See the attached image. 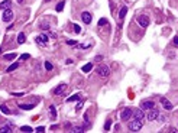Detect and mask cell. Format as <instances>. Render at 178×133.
Returning <instances> with one entry per match:
<instances>
[{
	"label": "cell",
	"instance_id": "8d00e7d4",
	"mask_svg": "<svg viewBox=\"0 0 178 133\" xmlns=\"http://www.w3.org/2000/svg\"><path fill=\"white\" fill-rule=\"evenodd\" d=\"M13 96H17V97H20V96H23V93H12Z\"/></svg>",
	"mask_w": 178,
	"mask_h": 133
},
{
	"label": "cell",
	"instance_id": "ac0fdd59",
	"mask_svg": "<svg viewBox=\"0 0 178 133\" xmlns=\"http://www.w3.org/2000/svg\"><path fill=\"white\" fill-rule=\"evenodd\" d=\"M126 13H127V7L125 6V7H122V9H120V12H119V19H125Z\"/></svg>",
	"mask_w": 178,
	"mask_h": 133
},
{
	"label": "cell",
	"instance_id": "60d3db41",
	"mask_svg": "<svg viewBox=\"0 0 178 133\" xmlns=\"http://www.w3.org/2000/svg\"><path fill=\"white\" fill-rule=\"evenodd\" d=\"M17 1H19V3H22V1H23V0H17Z\"/></svg>",
	"mask_w": 178,
	"mask_h": 133
},
{
	"label": "cell",
	"instance_id": "7c38bea8",
	"mask_svg": "<svg viewBox=\"0 0 178 133\" xmlns=\"http://www.w3.org/2000/svg\"><path fill=\"white\" fill-rule=\"evenodd\" d=\"M65 88H67V85H65V84H59L58 87L54 90V94H55V96H59V94H62V93H64Z\"/></svg>",
	"mask_w": 178,
	"mask_h": 133
},
{
	"label": "cell",
	"instance_id": "484cf974",
	"mask_svg": "<svg viewBox=\"0 0 178 133\" xmlns=\"http://www.w3.org/2000/svg\"><path fill=\"white\" fill-rule=\"evenodd\" d=\"M0 108H1V113H4V114H10V110H9V108L6 107L4 104H1V106H0Z\"/></svg>",
	"mask_w": 178,
	"mask_h": 133
},
{
	"label": "cell",
	"instance_id": "836d02e7",
	"mask_svg": "<svg viewBox=\"0 0 178 133\" xmlns=\"http://www.w3.org/2000/svg\"><path fill=\"white\" fill-rule=\"evenodd\" d=\"M67 43H68V45H75V43H77V41H71V39H68V41H67Z\"/></svg>",
	"mask_w": 178,
	"mask_h": 133
},
{
	"label": "cell",
	"instance_id": "d6a6232c",
	"mask_svg": "<svg viewBox=\"0 0 178 133\" xmlns=\"http://www.w3.org/2000/svg\"><path fill=\"white\" fill-rule=\"evenodd\" d=\"M41 29H45V31H48V29H49V25H48V23H42V25H41Z\"/></svg>",
	"mask_w": 178,
	"mask_h": 133
},
{
	"label": "cell",
	"instance_id": "9c48e42d",
	"mask_svg": "<svg viewBox=\"0 0 178 133\" xmlns=\"http://www.w3.org/2000/svg\"><path fill=\"white\" fill-rule=\"evenodd\" d=\"M49 41V38H48V35H38L36 36V43H39V45H46Z\"/></svg>",
	"mask_w": 178,
	"mask_h": 133
},
{
	"label": "cell",
	"instance_id": "7a4b0ae2",
	"mask_svg": "<svg viewBox=\"0 0 178 133\" xmlns=\"http://www.w3.org/2000/svg\"><path fill=\"white\" fill-rule=\"evenodd\" d=\"M97 74L103 77V78H106V77H109L110 75V68L107 65H104V64H100V65L97 66Z\"/></svg>",
	"mask_w": 178,
	"mask_h": 133
},
{
	"label": "cell",
	"instance_id": "8fae6325",
	"mask_svg": "<svg viewBox=\"0 0 178 133\" xmlns=\"http://www.w3.org/2000/svg\"><path fill=\"white\" fill-rule=\"evenodd\" d=\"M132 116L135 117V119H139V120H143L145 119V114H143V110L139 107V108H136L135 111H133V114Z\"/></svg>",
	"mask_w": 178,
	"mask_h": 133
},
{
	"label": "cell",
	"instance_id": "b9f144b4",
	"mask_svg": "<svg viewBox=\"0 0 178 133\" xmlns=\"http://www.w3.org/2000/svg\"><path fill=\"white\" fill-rule=\"evenodd\" d=\"M1 51H3V49H1V48H0V54H1Z\"/></svg>",
	"mask_w": 178,
	"mask_h": 133
},
{
	"label": "cell",
	"instance_id": "3957f363",
	"mask_svg": "<svg viewBox=\"0 0 178 133\" xmlns=\"http://www.w3.org/2000/svg\"><path fill=\"white\" fill-rule=\"evenodd\" d=\"M148 120H156L158 117H159V110L158 108H151V110H148Z\"/></svg>",
	"mask_w": 178,
	"mask_h": 133
},
{
	"label": "cell",
	"instance_id": "ffe728a7",
	"mask_svg": "<svg viewBox=\"0 0 178 133\" xmlns=\"http://www.w3.org/2000/svg\"><path fill=\"white\" fill-rule=\"evenodd\" d=\"M25 33H19V35H17V43H25Z\"/></svg>",
	"mask_w": 178,
	"mask_h": 133
},
{
	"label": "cell",
	"instance_id": "f546056e",
	"mask_svg": "<svg viewBox=\"0 0 178 133\" xmlns=\"http://www.w3.org/2000/svg\"><path fill=\"white\" fill-rule=\"evenodd\" d=\"M74 32L80 33V32H81V26H80V25H74Z\"/></svg>",
	"mask_w": 178,
	"mask_h": 133
},
{
	"label": "cell",
	"instance_id": "44dd1931",
	"mask_svg": "<svg viewBox=\"0 0 178 133\" xmlns=\"http://www.w3.org/2000/svg\"><path fill=\"white\" fill-rule=\"evenodd\" d=\"M20 132L31 133V132H34V129H32V127H29V126H22V127H20Z\"/></svg>",
	"mask_w": 178,
	"mask_h": 133
},
{
	"label": "cell",
	"instance_id": "ab89813d",
	"mask_svg": "<svg viewBox=\"0 0 178 133\" xmlns=\"http://www.w3.org/2000/svg\"><path fill=\"white\" fill-rule=\"evenodd\" d=\"M43 1H45V3H48V1H51V0H43Z\"/></svg>",
	"mask_w": 178,
	"mask_h": 133
},
{
	"label": "cell",
	"instance_id": "1f68e13d",
	"mask_svg": "<svg viewBox=\"0 0 178 133\" xmlns=\"http://www.w3.org/2000/svg\"><path fill=\"white\" fill-rule=\"evenodd\" d=\"M172 43H174V46H177V48H178V36H174V39H172Z\"/></svg>",
	"mask_w": 178,
	"mask_h": 133
},
{
	"label": "cell",
	"instance_id": "30bf717a",
	"mask_svg": "<svg viewBox=\"0 0 178 133\" xmlns=\"http://www.w3.org/2000/svg\"><path fill=\"white\" fill-rule=\"evenodd\" d=\"M138 23L142 26V28H148V25H149V19H148V16H138Z\"/></svg>",
	"mask_w": 178,
	"mask_h": 133
},
{
	"label": "cell",
	"instance_id": "603a6c76",
	"mask_svg": "<svg viewBox=\"0 0 178 133\" xmlns=\"http://www.w3.org/2000/svg\"><path fill=\"white\" fill-rule=\"evenodd\" d=\"M15 58H16V54H7V55H4L6 61H13Z\"/></svg>",
	"mask_w": 178,
	"mask_h": 133
},
{
	"label": "cell",
	"instance_id": "9a60e30c",
	"mask_svg": "<svg viewBox=\"0 0 178 133\" xmlns=\"http://www.w3.org/2000/svg\"><path fill=\"white\" fill-rule=\"evenodd\" d=\"M10 4H12V1H10V0H3V1L0 3V9H3V10L10 9Z\"/></svg>",
	"mask_w": 178,
	"mask_h": 133
},
{
	"label": "cell",
	"instance_id": "ba28073f",
	"mask_svg": "<svg viewBox=\"0 0 178 133\" xmlns=\"http://www.w3.org/2000/svg\"><path fill=\"white\" fill-rule=\"evenodd\" d=\"M3 22H10L12 19H13V12L10 10V9H6L4 12H3Z\"/></svg>",
	"mask_w": 178,
	"mask_h": 133
},
{
	"label": "cell",
	"instance_id": "cb8c5ba5",
	"mask_svg": "<svg viewBox=\"0 0 178 133\" xmlns=\"http://www.w3.org/2000/svg\"><path fill=\"white\" fill-rule=\"evenodd\" d=\"M64 4H65V1L62 0V1H59L58 4H57V12H62V9H64Z\"/></svg>",
	"mask_w": 178,
	"mask_h": 133
},
{
	"label": "cell",
	"instance_id": "e575fe53",
	"mask_svg": "<svg viewBox=\"0 0 178 133\" xmlns=\"http://www.w3.org/2000/svg\"><path fill=\"white\" fill-rule=\"evenodd\" d=\"M83 104H84V103H83V101H80V103H78V104H77V110H80V108H81V107H83Z\"/></svg>",
	"mask_w": 178,
	"mask_h": 133
},
{
	"label": "cell",
	"instance_id": "277c9868",
	"mask_svg": "<svg viewBox=\"0 0 178 133\" xmlns=\"http://www.w3.org/2000/svg\"><path fill=\"white\" fill-rule=\"evenodd\" d=\"M141 108L142 110H151V108H155V103L152 100H145L141 103Z\"/></svg>",
	"mask_w": 178,
	"mask_h": 133
},
{
	"label": "cell",
	"instance_id": "5bb4252c",
	"mask_svg": "<svg viewBox=\"0 0 178 133\" xmlns=\"http://www.w3.org/2000/svg\"><path fill=\"white\" fill-rule=\"evenodd\" d=\"M13 130V126L12 125H6L3 126V127H0V133H10Z\"/></svg>",
	"mask_w": 178,
	"mask_h": 133
},
{
	"label": "cell",
	"instance_id": "5b68a950",
	"mask_svg": "<svg viewBox=\"0 0 178 133\" xmlns=\"http://www.w3.org/2000/svg\"><path fill=\"white\" fill-rule=\"evenodd\" d=\"M159 101H161L162 107L165 108V110H172V108H174L172 103H171V101H170L168 99H167V97H161V99H159Z\"/></svg>",
	"mask_w": 178,
	"mask_h": 133
},
{
	"label": "cell",
	"instance_id": "f35d334b",
	"mask_svg": "<svg viewBox=\"0 0 178 133\" xmlns=\"http://www.w3.org/2000/svg\"><path fill=\"white\" fill-rule=\"evenodd\" d=\"M65 62H67L68 65H71V64H72V59H67V61H65Z\"/></svg>",
	"mask_w": 178,
	"mask_h": 133
},
{
	"label": "cell",
	"instance_id": "f1b7e54d",
	"mask_svg": "<svg viewBox=\"0 0 178 133\" xmlns=\"http://www.w3.org/2000/svg\"><path fill=\"white\" fill-rule=\"evenodd\" d=\"M29 58H31L29 54H23V55H20V59H22V61H28Z\"/></svg>",
	"mask_w": 178,
	"mask_h": 133
},
{
	"label": "cell",
	"instance_id": "8992f818",
	"mask_svg": "<svg viewBox=\"0 0 178 133\" xmlns=\"http://www.w3.org/2000/svg\"><path fill=\"white\" fill-rule=\"evenodd\" d=\"M81 20L84 22L85 25H90V23H91V20H93L91 13H88V12H83V13H81Z\"/></svg>",
	"mask_w": 178,
	"mask_h": 133
},
{
	"label": "cell",
	"instance_id": "6da1fadb",
	"mask_svg": "<svg viewBox=\"0 0 178 133\" xmlns=\"http://www.w3.org/2000/svg\"><path fill=\"white\" fill-rule=\"evenodd\" d=\"M142 126H143V122L139 120V119H135V120L129 122V130L130 132H139L142 129Z\"/></svg>",
	"mask_w": 178,
	"mask_h": 133
},
{
	"label": "cell",
	"instance_id": "d4e9b609",
	"mask_svg": "<svg viewBox=\"0 0 178 133\" xmlns=\"http://www.w3.org/2000/svg\"><path fill=\"white\" fill-rule=\"evenodd\" d=\"M107 25H109L107 19H104V17H103V19H100V20H99V26H100V28H102V26H107Z\"/></svg>",
	"mask_w": 178,
	"mask_h": 133
},
{
	"label": "cell",
	"instance_id": "d590c367",
	"mask_svg": "<svg viewBox=\"0 0 178 133\" xmlns=\"http://www.w3.org/2000/svg\"><path fill=\"white\" fill-rule=\"evenodd\" d=\"M103 59V55H97V57H96V61H102Z\"/></svg>",
	"mask_w": 178,
	"mask_h": 133
},
{
	"label": "cell",
	"instance_id": "d6986e66",
	"mask_svg": "<svg viewBox=\"0 0 178 133\" xmlns=\"http://www.w3.org/2000/svg\"><path fill=\"white\" fill-rule=\"evenodd\" d=\"M35 107V104H19V108H23V110H32Z\"/></svg>",
	"mask_w": 178,
	"mask_h": 133
},
{
	"label": "cell",
	"instance_id": "4dcf8cb0",
	"mask_svg": "<svg viewBox=\"0 0 178 133\" xmlns=\"http://www.w3.org/2000/svg\"><path fill=\"white\" fill-rule=\"evenodd\" d=\"M45 132V127L43 126H39V127H36V133H42Z\"/></svg>",
	"mask_w": 178,
	"mask_h": 133
},
{
	"label": "cell",
	"instance_id": "2e32d148",
	"mask_svg": "<svg viewBox=\"0 0 178 133\" xmlns=\"http://www.w3.org/2000/svg\"><path fill=\"white\" fill-rule=\"evenodd\" d=\"M78 100H81V96L77 93V94H72L70 99H67V103H71V101H78Z\"/></svg>",
	"mask_w": 178,
	"mask_h": 133
},
{
	"label": "cell",
	"instance_id": "4316f807",
	"mask_svg": "<svg viewBox=\"0 0 178 133\" xmlns=\"http://www.w3.org/2000/svg\"><path fill=\"white\" fill-rule=\"evenodd\" d=\"M52 68H54V65H52L49 61H46V62H45V69H46V71H51Z\"/></svg>",
	"mask_w": 178,
	"mask_h": 133
},
{
	"label": "cell",
	"instance_id": "74e56055",
	"mask_svg": "<svg viewBox=\"0 0 178 133\" xmlns=\"http://www.w3.org/2000/svg\"><path fill=\"white\" fill-rule=\"evenodd\" d=\"M170 132H172V133H177V129H175V127H170Z\"/></svg>",
	"mask_w": 178,
	"mask_h": 133
},
{
	"label": "cell",
	"instance_id": "e0dca14e",
	"mask_svg": "<svg viewBox=\"0 0 178 133\" xmlns=\"http://www.w3.org/2000/svg\"><path fill=\"white\" fill-rule=\"evenodd\" d=\"M81 69H83V72H90V71L93 69V64H91V62H88V64H85Z\"/></svg>",
	"mask_w": 178,
	"mask_h": 133
},
{
	"label": "cell",
	"instance_id": "4fadbf2b",
	"mask_svg": "<svg viewBox=\"0 0 178 133\" xmlns=\"http://www.w3.org/2000/svg\"><path fill=\"white\" fill-rule=\"evenodd\" d=\"M48 111H49V117H51V120H55V119H57V108H55V106H49Z\"/></svg>",
	"mask_w": 178,
	"mask_h": 133
},
{
	"label": "cell",
	"instance_id": "83f0119b",
	"mask_svg": "<svg viewBox=\"0 0 178 133\" xmlns=\"http://www.w3.org/2000/svg\"><path fill=\"white\" fill-rule=\"evenodd\" d=\"M110 126H111V120H107V122H106V125H104V130H109V129H110Z\"/></svg>",
	"mask_w": 178,
	"mask_h": 133
},
{
	"label": "cell",
	"instance_id": "7402d4cb",
	"mask_svg": "<svg viewBox=\"0 0 178 133\" xmlns=\"http://www.w3.org/2000/svg\"><path fill=\"white\" fill-rule=\"evenodd\" d=\"M17 66H19V62H13V64H12V65L7 68V72H12V71H15Z\"/></svg>",
	"mask_w": 178,
	"mask_h": 133
},
{
	"label": "cell",
	"instance_id": "52a82bcc",
	"mask_svg": "<svg viewBox=\"0 0 178 133\" xmlns=\"http://www.w3.org/2000/svg\"><path fill=\"white\" fill-rule=\"evenodd\" d=\"M133 114V111H132V108H125L122 113H120V119L122 120H129L130 117Z\"/></svg>",
	"mask_w": 178,
	"mask_h": 133
}]
</instances>
